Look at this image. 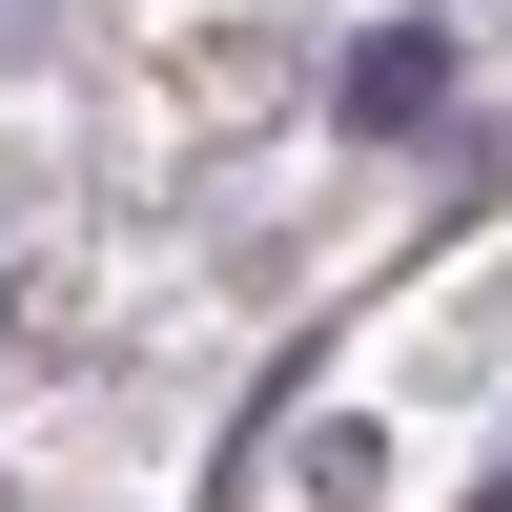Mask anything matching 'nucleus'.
Segmentation results:
<instances>
[{
	"instance_id": "f03ea898",
	"label": "nucleus",
	"mask_w": 512,
	"mask_h": 512,
	"mask_svg": "<svg viewBox=\"0 0 512 512\" xmlns=\"http://www.w3.org/2000/svg\"><path fill=\"white\" fill-rule=\"evenodd\" d=\"M472 512H512V451H492V472H472Z\"/></svg>"
},
{
	"instance_id": "f257e3e1",
	"label": "nucleus",
	"mask_w": 512,
	"mask_h": 512,
	"mask_svg": "<svg viewBox=\"0 0 512 512\" xmlns=\"http://www.w3.org/2000/svg\"><path fill=\"white\" fill-rule=\"evenodd\" d=\"M451 123H472V21L390 0V21L328 41V144H349V164H410V144H451Z\"/></svg>"
}]
</instances>
